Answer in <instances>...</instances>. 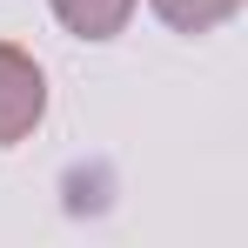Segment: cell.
I'll return each mask as SVG.
<instances>
[{"mask_svg":"<svg viewBox=\"0 0 248 248\" xmlns=\"http://www.w3.org/2000/svg\"><path fill=\"white\" fill-rule=\"evenodd\" d=\"M47 114V81L34 67V54H20L14 41H0V141H27Z\"/></svg>","mask_w":248,"mask_h":248,"instance_id":"1","label":"cell"},{"mask_svg":"<svg viewBox=\"0 0 248 248\" xmlns=\"http://www.w3.org/2000/svg\"><path fill=\"white\" fill-rule=\"evenodd\" d=\"M54 14H61V27L81 34V41H114L127 27V14H134V0H54Z\"/></svg>","mask_w":248,"mask_h":248,"instance_id":"2","label":"cell"},{"mask_svg":"<svg viewBox=\"0 0 248 248\" xmlns=\"http://www.w3.org/2000/svg\"><path fill=\"white\" fill-rule=\"evenodd\" d=\"M155 14H161L174 34H215L221 20L242 14V0H155Z\"/></svg>","mask_w":248,"mask_h":248,"instance_id":"3","label":"cell"}]
</instances>
